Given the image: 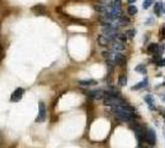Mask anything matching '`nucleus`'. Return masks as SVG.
Listing matches in <instances>:
<instances>
[{
	"mask_svg": "<svg viewBox=\"0 0 165 148\" xmlns=\"http://www.w3.org/2000/svg\"><path fill=\"white\" fill-rule=\"evenodd\" d=\"M46 116H47V111H46V106H44V103H42V101H40V104H38V115H37V117H36V122L38 124V122H43L44 120H46Z\"/></svg>",
	"mask_w": 165,
	"mask_h": 148,
	"instance_id": "obj_1",
	"label": "nucleus"
},
{
	"mask_svg": "<svg viewBox=\"0 0 165 148\" xmlns=\"http://www.w3.org/2000/svg\"><path fill=\"white\" fill-rule=\"evenodd\" d=\"M144 141H146L148 145H150V146H154V145H155V142H157V136H155L154 130H147V131H146Z\"/></svg>",
	"mask_w": 165,
	"mask_h": 148,
	"instance_id": "obj_2",
	"label": "nucleus"
},
{
	"mask_svg": "<svg viewBox=\"0 0 165 148\" xmlns=\"http://www.w3.org/2000/svg\"><path fill=\"white\" fill-rule=\"evenodd\" d=\"M23 93H25V90L22 89V88H17L12 94H11V96H10V100L12 101V103H19L21 99H22V96H23Z\"/></svg>",
	"mask_w": 165,
	"mask_h": 148,
	"instance_id": "obj_3",
	"label": "nucleus"
},
{
	"mask_svg": "<svg viewBox=\"0 0 165 148\" xmlns=\"http://www.w3.org/2000/svg\"><path fill=\"white\" fill-rule=\"evenodd\" d=\"M110 46H111V48L115 51V52H122L125 48H126V46H125V42H121V41H112L111 43H110Z\"/></svg>",
	"mask_w": 165,
	"mask_h": 148,
	"instance_id": "obj_4",
	"label": "nucleus"
},
{
	"mask_svg": "<svg viewBox=\"0 0 165 148\" xmlns=\"http://www.w3.org/2000/svg\"><path fill=\"white\" fill-rule=\"evenodd\" d=\"M86 95L91 99H102L104 98V91L102 90H91V91H87Z\"/></svg>",
	"mask_w": 165,
	"mask_h": 148,
	"instance_id": "obj_5",
	"label": "nucleus"
},
{
	"mask_svg": "<svg viewBox=\"0 0 165 148\" xmlns=\"http://www.w3.org/2000/svg\"><path fill=\"white\" fill-rule=\"evenodd\" d=\"M97 42H99L100 46H104V47H107V46H110V43H111V41H110L106 36H104V35H100V36L97 37Z\"/></svg>",
	"mask_w": 165,
	"mask_h": 148,
	"instance_id": "obj_6",
	"label": "nucleus"
},
{
	"mask_svg": "<svg viewBox=\"0 0 165 148\" xmlns=\"http://www.w3.org/2000/svg\"><path fill=\"white\" fill-rule=\"evenodd\" d=\"M32 11L36 14V15H44L46 14V7L43 5H35L32 7Z\"/></svg>",
	"mask_w": 165,
	"mask_h": 148,
	"instance_id": "obj_7",
	"label": "nucleus"
},
{
	"mask_svg": "<svg viewBox=\"0 0 165 148\" xmlns=\"http://www.w3.org/2000/svg\"><path fill=\"white\" fill-rule=\"evenodd\" d=\"M148 52L150 54H158L159 53V44L158 43H150L148 46Z\"/></svg>",
	"mask_w": 165,
	"mask_h": 148,
	"instance_id": "obj_8",
	"label": "nucleus"
},
{
	"mask_svg": "<svg viewBox=\"0 0 165 148\" xmlns=\"http://www.w3.org/2000/svg\"><path fill=\"white\" fill-rule=\"evenodd\" d=\"M147 87H148V79L146 78L143 82H139V83H137V85L132 87V89H133V90H139V89H144V88H147Z\"/></svg>",
	"mask_w": 165,
	"mask_h": 148,
	"instance_id": "obj_9",
	"label": "nucleus"
},
{
	"mask_svg": "<svg viewBox=\"0 0 165 148\" xmlns=\"http://www.w3.org/2000/svg\"><path fill=\"white\" fill-rule=\"evenodd\" d=\"M97 82L94 79H87V80H79V85L80 87H91V85H96Z\"/></svg>",
	"mask_w": 165,
	"mask_h": 148,
	"instance_id": "obj_10",
	"label": "nucleus"
},
{
	"mask_svg": "<svg viewBox=\"0 0 165 148\" xmlns=\"http://www.w3.org/2000/svg\"><path fill=\"white\" fill-rule=\"evenodd\" d=\"M144 100H146V103L148 104V108H149V109H153V110H155L154 99H153V96H152V95H147V96H144Z\"/></svg>",
	"mask_w": 165,
	"mask_h": 148,
	"instance_id": "obj_11",
	"label": "nucleus"
},
{
	"mask_svg": "<svg viewBox=\"0 0 165 148\" xmlns=\"http://www.w3.org/2000/svg\"><path fill=\"white\" fill-rule=\"evenodd\" d=\"M162 11H163V4L162 2H155L154 5V12L157 16H160L162 15Z\"/></svg>",
	"mask_w": 165,
	"mask_h": 148,
	"instance_id": "obj_12",
	"label": "nucleus"
},
{
	"mask_svg": "<svg viewBox=\"0 0 165 148\" xmlns=\"http://www.w3.org/2000/svg\"><path fill=\"white\" fill-rule=\"evenodd\" d=\"M118 85H121V87H126L127 85V77L126 75L121 74L118 77Z\"/></svg>",
	"mask_w": 165,
	"mask_h": 148,
	"instance_id": "obj_13",
	"label": "nucleus"
},
{
	"mask_svg": "<svg viewBox=\"0 0 165 148\" xmlns=\"http://www.w3.org/2000/svg\"><path fill=\"white\" fill-rule=\"evenodd\" d=\"M117 20H118V21H120V23H122V25H128V23H129V19H128V17H126L125 15H122V14L120 15V17H118Z\"/></svg>",
	"mask_w": 165,
	"mask_h": 148,
	"instance_id": "obj_14",
	"label": "nucleus"
},
{
	"mask_svg": "<svg viewBox=\"0 0 165 148\" xmlns=\"http://www.w3.org/2000/svg\"><path fill=\"white\" fill-rule=\"evenodd\" d=\"M136 72H139V73L146 74V73H147V68H146V66H144V64H139V66H137V67H136Z\"/></svg>",
	"mask_w": 165,
	"mask_h": 148,
	"instance_id": "obj_15",
	"label": "nucleus"
},
{
	"mask_svg": "<svg viewBox=\"0 0 165 148\" xmlns=\"http://www.w3.org/2000/svg\"><path fill=\"white\" fill-rule=\"evenodd\" d=\"M137 12H138V10H137V7L134 5H129L128 6V14L129 15H137Z\"/></svg>",
	"mask_w": 165,
	"mask_h": 148,
	"instance_id": "obj_16",
	"label": "nucleus"
},
{
	"mask_svg": "<svg viewBox=\"0 0 165 148\" xmlns=\"http://www.w3.org/2000/svg\"><path fill=\"white\" fill-rule=\"evenodd\" d=\"M126 35H127L126 37L131 40V38H133V37H134V35H136V30H128V31L126 32Z\"/></svg>",
	"mask_w": 165,
	"mask_h": 148,
	"instance_id": "obj_17",
	"label": "nucleus"
},
{
	"mask_svg": "<svg viewBox=\"0 0 165 148\" xmlns=\"http://www.w3.org/2000/svg\"><path fill=\"white\" fill-rule=\"evenodd\" d=\"M153 2H154V0H144V2H143V7H144V9H148Z\"/></svg>",
	"mask_w": 165,
	"mask_h": 148,
	"instance_id": "obj_18",
	"label": "nucleus"
},
{
	"mask_svg": "<svg viewBox=\"0 0 165 148\" xmlns=\"http://www.w3.org/2000/svg\"><path fill=\"white\" fill-rule=\"evenodd\" d=\"M157 64L159 66V67H165V59H159V61H157Z\"/></svg>",
	"mask_w": 165,
	"mask_h": 148,
	"instance_id": "obj_19",
	"label": "nucleus"
},
{
	"mask_svg": "<svg viewBox=\"0 0 165 148\" xmlns=\"http://www.w3.org/2000/svg\"><path fill=\"white\" fill-rule=\"evenodd\" d=\"M160 33H162V35H163V36H164V37H165V27H163V28H162Z\"/></svg>",
	"mask_w": 165,
	"mask_h": 148,
	"instance_id": "obj_20",
	"label": "nucleus"
},
{
	"mask_svg": "<svg viewBox=\"0 0 165 148\" xmlns=\"http://www.w3.org/2000/svg\"><path fill=\"white\" fill-rule=\"evenodd\" d=\"M127 1H128V2H129V4H133V2H134V1H136V0H127Z\"/></svg>",
	"mask_w": 165,
	"mask_h": 148,
	"instance_id": "obj_21",
	"label": "nucleus"
},
{
	"mask_svg": "<svg viewBox=\"0 0 165 148\" xmlns=\"http://www.w3.org/2000/svg\"><path fill=\"white\" fill-rule=\"evenodd\" d=\"M0 54H1V48H0Z\"/></svg>",
	"mask_w": 165,
	"mask_h": 148,
	"instance_id": "obj_22",
	"label": "nucleus"
},
{
	"mask_svg": "<svg viewBox=\"0 0 165 148\" xmlns=\"http://www.w3.org/2000/svg\"><path fill=\"white\" fill-rule=\"evenodd\" d=\"M164 85H165V83H164Z\"/></svg>",
	"mask_w": 165,
	"mask_h": 148,
	"instance_id": "obj_23",
	"label": "nucleus"
},
{
	"mask_svg": "<svg viewBox=\"0 0 165 148\" xmlns=\"http://www.w3.org/2000/svg\"><path fill=\"white\" fill-rule=\"evenodd\" d=\"M142 148H143V147H142Z\"/></svg>",
	"mask_w": 165,
	"mask_h": 148,
	"instance_id": "obj_24",
	"label": "nucleus"
}]
</instances>
